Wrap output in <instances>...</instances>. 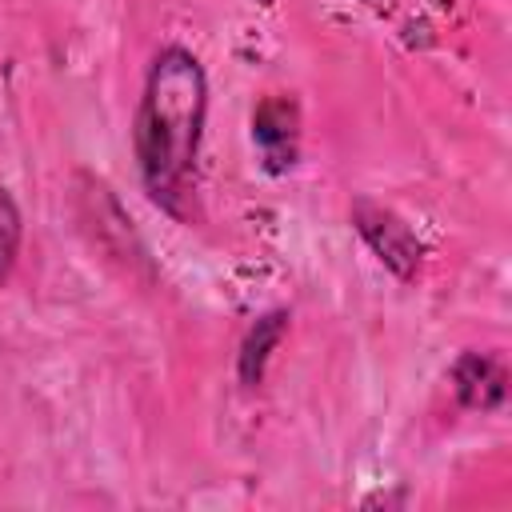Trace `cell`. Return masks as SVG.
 Masks as SVG:
<instances>
[{
    "label": "cell",
    "instance_id": "cell-2",
    "mask_svg": "<svg viewBox=\"0 0 512 512\" xmlns=\"http://www.w3.org/2000/svg\"><path fill=\"white\" fill-rule=\"evenodd\" d=\"M296 136H300V112L288 96H264L252 112V140L268 164V172H284L296 160Z\"/></svg>",
    "mask_w": 512,
    "mask_h": 512
},
{
    "label": "cell",
    "instance_id": "cell-3",
    "mask_svg": "<svg viewBox=\"0 0 512 512\" xmlns=\"http://www.w3.org/2000/svg\"><path fill=\"white\" fill-rule=\"evenodd\" d=\"M456 388H460V400L464 404H472V408H496L504 400V372H500L496 360L472 352L456 368Z\"/></svg>",
    "mask_w": 512,
    "mask_h": 512
},
{
    "label": "cell",
    "instance_id": "cell-1",
    "mask_svg": "<svg viewBox=\"0 0 512 512\" xmlns=\"http://www.w3.org/2000/svg\"><path fill=\"white\" fill-rule=\"evenodd\" d=\"M204 112H208V80L200 60L180 44L160 48L144 76L132 140L148 196L176 220L192 216Z\"/></svg>",
    "mask_w": 512,
    "mask_h": 512
},
{
    "label": "cell",
    "instance_id": "cell-4",
    "mask_svg": "<svg viewBox=\"0 0 512 512\" xmlns=\"http://www.w3.org/2000/svg\"><path fill=\"white\" fill-rule=\"evenodd\" d=\"M16 240H20V216H16L12 200H8L4 188H0V276L8 272V264H12V256H16Z\"/></svg>",
    "mask_w": 512,
    "mask_h": 512
}]
</instances>
